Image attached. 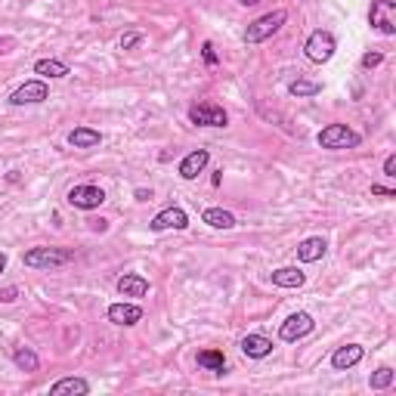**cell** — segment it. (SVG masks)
<instances>
[{
	"instance_id": "obj_21",
	"label": "cell",
	"mask_w": 396,
	"mask_h": 396,
	"mask_svg": "<svg viewBox=\"0 0 396 396\" xmlns=\"http://www.w3.org/2000/svg\"><path fill=\"white\" fill-rule=\"evenodd\" d=\"M53 396H62V393H71V396H87L90 393V384L84 381V377H62V381H56L50 387Z\"/></svg>"
},
{
	"instance_id": "obj_9",
	"label": "cell",
	"mask_w": 396,
	"mask_h": 396,
	"mask_svg": "<svg viewBox=\"0 0 396 396\" xmlns=\"http://www.w3.org/2000/svg\"><path fill=\"white\" fill-rule=\"evenodd\" d=\"M43 99H50V87H47V80H25L22 87H16L13 93H10V103L13 105H38L43 103Z\"/></svg>"
},
{
	"instance_id": "obj_1",
	"label": "cell",
	"mask_w": 396,
	"mask_h": 396,
	"mask_svg": "<svg viewBox=\"0 0 396 396\" xmlns=\"http://www.w3.org/2000/svg\"><path fill=\"white\" fill-rule=\"evenodd\" d=\"M71 260H75L71 248H28L22 264L28 269H59V266H68Z\"/></svg>"
},
{
	"instance_id": "obj_27",
	"label": "cell",
	"mask_w": 396,
	"mask_h": 396,
	"mask_svg": "<svg viewBox=\"0 0 396 396\" xmlns=\"http://www.w3.org/2000/svg\"><path fill=\"white\" fill-rule=\"evenodd\" d=\"M16 297H19V288H16V285H6V288H0V303H13Z\"/></svg>"
},
{
	"instance_id": "obj_6",
	"label": "cell",
	"mask_w": 396,
	"mask_h": 396,
	"mask_svg": "<svg viewBox=\"0 0 396 396\" xmlns=\"http://www.w3.org/2000/svg\"><path fill=\"white\" fill-rule=\"evenodd\" d=\"M316 328V319L310 316V313H303V310H297L291 313L282 325H278V338L285 340V344H294V340H301V338H307L310 331Z\"/></svg>"
},
{
	"instance_id": "obj_22",
	"label": "cell",
	"mask_w": 396,
	"mask_h": 396,
	"mask_svg": "<svg viewBox=\"0 0 396 396\" xmlns=\"http://www.w3.org/2000/svg\"><path fill=\"white\" fill-rule=\"evenodd\" d=\"M198 365L208 368L214 375H223L226 372V356H223V350H202L198 353Z\"/></svg>"
},
{
	"instance_id": "obj_12",
	"label": "cell",
	"mask_w": 396,
	"mask_h": 396,
	"mask_svg": "<svg viewBox=\"0 0 396 396\" xmlns=\"http://www.w3.org/2000/svg\"><path fill=\"white\" fill-rule=\"evenodd\" d=\"M142 319V307L140 303H112L109 307V322H115V325H121V328H130V325H137V322Z\"/></svg>"
},
{
	"instance_id": "obj_30",
	"label": "cell",
	"mask_w": 396,
	"mask_h": 396,
	"mask_svg": "<svg viewBox=\"0 0 396 396\" xmlns=\"http://www.w3.org/2000/svg\"><path fill=\"white\" fill-rule=\"evenodd\" d=\"M384 177H396V155H387L384 158Z\"/></svg>"
},
{
	"instance_id": "obj_10",
	"label": "cell",
	"mask_w": 396,
	"mask_h": 396,
	"mask_svg": "<svg viewBox=\"0 0 396 396\" xmlns=\"http://www.w3.org/2000/svg\"><path fill=\"white\" fill-rule=\"evenodd\" d=\"M189 226V214L183 208H165L152 217L149 229L152 232H165V229H186Z\"/></svg>"
},
{
	"instance_id": "obj_15",
	"label": "cell",
	"mask_w": 396,
	"mask_h": 396,
	"mask_svg": "<svg viewBox=\"0 0 396 396\" xmlns=\"http://www.w3.org/2000/svg\"><path fill=\"white\" fill-rule=\"evenodd\" d=\"M121 297H146L149 294V278H142L140 273H124L118 282H115Z\"/></svg>"
},
{
	"instance_id": "obj_2",
	"label": "cell",
	"mask_w": 396,
	"mask_h": 396,
	"mask_svg": "<svg viewBox=\"0 0 396 396\" xmlns=\"http://www.w3.org/2000/svg\"><path fill=\"white\" fill-rule=\"evenodd\" d=\"M316 142H319L322 149L338 152V149H356L359 142H363V137H359V133L350 127V124H328V127L319 130Z\"/></svg>"
},
{
	"instance_id": "obj_33",
	"label": "cell",
	"mask_w": 396,
	"mask_h": 396,
	"mask_svg": "<svg viewBox=\"0 0 396 396\" xmlns=\"http://www.w3.org/2000/svg\"><path fill=\"white\" fill-rule=\"evenodd\" d=\"M93 229H99V232H105V229H109V220H93Z\"/></svg>"
},
{
	"instance_id": "obj_3",
	"label": "cell",
	"mask_w": 396,
	"mask_h": 396,
	"mask_svg": "<svg viewBox=\"0 0 396 396\" xmlns=\"http://www.w3.org/2000/svg\"><path fill=\"white\" fill-rule=\"evenodd\" d=\"M285 22H288V13H285V10H273V13L260 16V19H254V22L248 25L245 43H264V41H269L278 28H282Z\"/></svg>"
},
{
	"instance_id": "obj_25",
	"label": "cell",
	"mask_w": 396,
	"mask_h": 396,
	"mask_svg": "<svg viewBox=\"0 0 396 396\" xmlns=\"http://www.w3.org/2000/svg\"><path fill=\"white\" fill-rule=\"evenodd\" d=\"M393 377H396L393 368L390 365H381L377 372H372V377H368V387H372V390H387V387L393 384Z\"/></svg>"
},
{
	"instance_id": "obj_26",
	"label": "cell",
	"mask_w": 396,
	"mask_h": 396,
	"mask_svg": "<svg viewBox=\"0 0 396 396\" xmlns=\"http://www.w3.org/2000/svg\"><path fill=\"white\" fill-rule=\"evenodd\" d=\"M140 43H142V34L140 31H127L121 38V50H133V47H140Z\"/></svg>"
},
{
	"instance_id": "obj_4",
	"label": "cell",
	"mask_w": 396,
	"mask_h": 396,
	"mask_svg": "<svg viewBox=\"0 0 396 396\" xmlns=\"http://www.w3.org/2000/svg\"><path fill=\"white\" fill-rule=\"evenodd\" d=\"M335 50H338V41H335V34L325 31V28H316L307 38V43H303V53H307V59L316 62V66L328 62L331 56H335Z\"/></svg>"
},
{
	"instance_id": "obj_28",
	"label": "cell",
	"mask_w": 396,
	"mask_h": 396,
	"mask_svg": "<svg viewBox=\"0 0 396 396\" xmlns=\"http://www.w3.org/2000/svg\"><path fill=\"white\" fill-rule=\"evenodd\" d=\"M381 62H384V53H365L363 68H375V66H381Z\"/></svg>"
},
{
	"instance_id": "obj_16",
	"label": "cell",
	"mask_w": 396,
	"mask_h": 396,
	"mask_svg": "<svg viewBox=\"0 0 396 396\" xmlns=\"http://www.w3.org/2000/svg\"><path fill=\"white\" fill-rule=\"evenodd\" d=\"M241 353H245L248 359H266L269 353H273V340H269L266 335H245L241 338Z\"/></svg>"
},
{
	"instance_id": "obj_24",
	"label": "cell",
	"mask_w": 396,
	"mask_h": 396,
	"mask_svg": "<svg viewBox=\"0 0 396 396\" xmlns=\"http://www.w3.org/2000/svg\"><path fill=\"white\" fill-rule=\"evenodd\" d=\"M288 93L297 96V99H310V96H316L322 93V84H316V80H303V78H297L288 84Z\"/></svg>"
},
{
	"instance_id": "obj_7",
	"label": "cell",
	"mask_w": 396,
	"mask_h": 396,
	"mask_svg": "<svg viewBox=\"0 0 396 396\" xmlns=\"http://www.w3.org/2000/svg\"><path fill=\"white\" fill-rule=\"evenodd\" d=\"M66 202L71 204V208H78V211H96L99 204L105 202V192L99 186H93V183H80V186L68 189Z\"/></svg>"
},
{
	"instance_id": "obj_18",
	"label": "cell",
	"mask_w": 396,
	"mask_h": 396,
	"mask_svg": "<svg viewBox=\"0 0 396 396\" xmlns=\"http://www.w3.org/2000/svg\"><path fill=\"white\" fill-rule=\"evenodd\" d=\"M99 142H103V133L87 127V124H80V127H75L68 133V146L71 149H96Z\"/></svg>"
},
{
	"instance_id": "obj_32",
	"label": "cell",
	"mask_w": 396,
	"mask_h": 396,
	"mask_svg": "<svg viewBox=\"0 0 396 396\" xmlns=\"http://www.w3.org/2000/svg\"><path fill=\"white\" fill-rule=\"evenodd\" d=\"M152 198V189H137V202H149Z\"/></svg>"
},
{
	"instance_id": "obj_8",
	"label": "cell",
	"mask_w": 396,
	"mask_h": 396,
	"mask_svg": "<svg viewBox=\"0 0 396 396\" xmlns=\"http://www.w3.org/2000/svg\"><path fill=\"white\" fill-rule=\"evenodd\" d=\"M189 121L198 124V127H226L229 115L223 112V105H217V103H198L189 109Z\"/></svg>"
},
{
	"instance_id": "obj_5",
	"label": "cell",
	"mask_w": 396,
	"mask_h": 396,
	"mask_svg": "<svg viewBox=\"0 0 396 396\" xmlns=\"http://www.w3.org/2000/svg\"><path fill=\"white\" fill-rule=\"evenodd\" d=\"M368 25H372L377 34H384V38H393L396 34V4L393 0H372Z\"/></svg>"
},
{
	"instance_id": "obj_17",
	"label": "cell",
	"mask_w": 396,
	"mask_h": 396,
	"mask_svg": "<svg viewBox=\"0 0 396 396\" xmlns=\"http://www.w3.org/2000/svg\"><path fill=\"white\" fill-rule=\"evenodd\" d=\"M273 285L276 288H303L307 285V273H301L297 266H278V269H273Z\"/></svg>"
},
{
	"instance_id": "obj_35",
	"label": "cell",
	"mask_w": 396,
	"mask_h": 396,
	"mask_svg": "<svg viewBox=\"0 0 396 396\" xmlns=\"http://www.w3.org/2000/svg\"><path fill=\"white\" fill-rule=\"evenodd\" d=\"M239 4H241V6H257L260 0H239Z\"/></svg>"
},
{
	"instance_id": "obj_19",
	"label": "cell",
	"mask_w": 396,
	"mask_h": 396,
	"mask_svg": "<svg viewBox=\"0 0 396 396\" xmlns=\"http://www.w3.org/2000/svg\"><path fill=\"white\" fill-rule=\"evenodd\" d=\"M34 75L59 80V78H68L71 68H68V62H62V59H38L34 62Z\"/></svg>"
},
{
	"instance_id": "obj_29",
	"label": "cell",
	"mask_w": 396,
	"mask_h": 396,
	"mask_svg": "<svg viewBox=\"0 0 396 396\" xmlns=\"http://www.w3.org/2000/svg\"><path fill=\"white\" fill-rule=\"evenodd\" d=\"M202 53H204V62H208V66H217V53H214V43L211 41L202 43Z\"/></svg>"
},
{
	"instance_id": "obj_34",
	"label": "cell",
	"mask_w": 396,
	"mask_h": 396,
	"mask_svg": "<svg viewBox=\"0 0 396 396\" xmlns=\"http://www.w3.org/2000/svg\"><path fill=\"white\" fill-rule=\"evenodd\" d=\"M4 269H6V254L0 251V273H4Z\"/></svg>"
},
{
	"instance_id": "obj_11",
	"label": "cell",
	"mask_w": 396,
	"mask_h": 396,
	"mask_svg": "<svg viewBox=\"0 0 396 396\" xmlns=\"http://www.w3.org/2000/svg\"><path fill=\"white\" fill-rule=\"evenodd\" d=\"M363 356H365L363 344H344V347H338L335 353H331V368H335V372H347V368L363 363Z\"/></svg>"
},
{
	"instance_id": "obj_20",
	"label": "cell",
	"mask_w": 396,
	"mask_h": 396,
	"mask_svg": "<svg viewBox=\"0 0 396 396\" xmlns=\"http://www.w3.org/2000/svg\"><path fill=\"white\" fill-rule=\"evenodd\" d=\"M202 220L208 223V226H214V229H236L239 223H236V214L232 211H223V208H208L202 214Z\"/></svg>"
},
{
	"instance_id": "obj_23",
	"label": "cell",
	"mask_w": 396,
	"mask_h": 396,
	"mask_svg": "<svg viewBox=\"0 0 396 396\" xmlns=\"http://www.w3.org/2000/svg\"><path fill=\"white\" fill-rule=\"evenodd\" d=\"M13 363L19 365L22 372H38V368H41V359H38V353H34L31 347H16Z\"/></svg>"
},
{
	"instance_id": "obj_14",
	"label": "cell",
	"mask_w": 396,
	"mask_h": 396,
	"mask_svg": "<svg viewBox=\"0 0 396 396\" xmlns=\"http://www.w3.org/2000/svg\"><path fill=\"white\" fill-rule=\"evenodd\" d=\"M325 251H328L325 239H322V236H310V239H303L301 245H297V260H301V264H316V260L325 257Z\"/></svg>"
},
{
	"instance_id": "obj_13",
	"label": "cell",
	"mask_w": 396,
	"mask_h": 396,
	"mask_svg": "<svg viewBox=\"0 0 396 396\" xmlns=\"http://www.w3.org/2000/svg\"><path fill=\"white\" fill-rule=\"evenodd\" d=\"M208 165H211V152L208 149H195V152H189V155L179 161L177 170H179V177H183V179H195Z\"/></svg>"
},
{
	"instance_id": "obj_31",
	"label": "cell",
	"mask_w": 396,
	"mask_h": 396,
	"mask_svg": "<svg viewBox=\"0 0 396 396\" xmlns=\"http://www.w3.org/2000/svg\"><path fill=\"white\" fill-rule=\"evenodd\" d=\"M372 195H377V198H396V192H393V189H387V186H377V183H372Z\"/></svg>"
}]
</instances>
